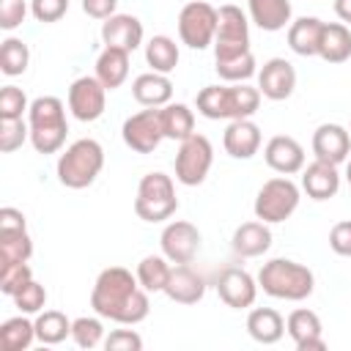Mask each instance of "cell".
I'll return each instance as SVG.
<instances>
[{"label":"cell","mask_w":351,"mask_h":351,"mask_svg":"<svg viewBox=\"0 0 351 351\" xmlns=\"http://www.w3.org/2000/svg\"><path fill=\"white\" fill-rule=\"evenodd\" d=\"M66 11H69V0H30V14L44 25L63 19Z\"/></svg>","instance_id":"cell-43"},{"label":"cell","mask_w":351,"mask_h":351,"mask_svg":"<svg viewBox=\"0 0 351 351\" xmlns=\"http://www.w3.org/2000/svg\"><path fill=\"white\" fill-rule=\"evenodd\" d=\"M261 90L247 82H230V85H206L200 88L195 107L208 121H239L252 118L261 107Z\"/></svg>","instance_id":"cell-2"},{"label":"cell","mask_w":351,"mask_h":351,"mask_svg":"<svg viewBox=\"0 0 351 351\" xmlns=\"http://www.w3.org/2000/svg\"><path fill=\"white\" fill-rule=\"evenodd\" d=\"M129 55L126 49H115V47H104L96 58V77L107 90H115L126 82L129 77Z\"/></svg>","instance_id":"cell-28"},{"label":"cell","mask_w":351,"mask_h":351,"mask_svg":"<svg viewBox=\"0 0 351 351\" xmlns=\"http://www.w3.org/2000/svg\"><path fill=\"white\" fill-rule=\"evenodd\" d=\"M335 14L343 19V25H351V0H335Z\"/></svg>","instance_id":"cell-49"},{"label":"cell","mask_w":351,"mask_h":351,"mask_svg":"<svg viewBox=\"0 0 351 351\" xmlns=\"http://www.w3.org/2000/svg\"><path fill=\"white\" fill-rule=\"evenodd\" d=\"M25 110H30V101H27L25 90L16 88V85H5L0 90V118H5V121L22 118Z\"/></svg>","instance_id":"cell-42"},{"label":"cell","mask_w":351,"mask_h":351,"mask_svg":"<svg viewBox=\"0 0 351 351\" xmlns=\"http://www.w3.org/2000/svg\"><path fill=\"white\" fill-rule=\"evenodd\" d=\"M0 230H27L25 214L14 206H3L0 208Z\"/></svg>","instance_id":"cell-48"},{"label":"cell","mask_w":351,"mask_h":351,"mask_svg":"<svg viewBox=\"0 0 351 351\" xmlns=\"http://www.w3.org/2000/svg\"><path fill=\"white\" fill-rule=\"evenodd\" d=\"M121 137H123L126 148H132L134 154H154L159 148V143L165 140L159 107H145V110L129 115L121 126Z\"/></svg>","instance_id":"cell-11"},{"label":"cell","mask_w":351,"mask_h":351,"mask_svg":"<svg viewBox=\"0 0 351 351\" xmlns=\"http://www.w3.org/2000/svg\"><path fill=\"white\" fill-rule=\"evenodd\" d=\"M217 66V74L219 80L225 82H247L258 69H255V55L252 49L250 52H241V55H233V58H222V60H214Z\"/></svg>","instance_id":"cell-37"},{"label":"cell","mask_w":351,"mask_h":351,"mask_svg":"<svg viewBox=\"0 0 351 351\" xmlns=\"http://www.w3.org/2000/svg\"><path fill=\"white\" fill-rule=\"evenodd\" d=\"M318 58L326 63H346L351 58V30L343 22H324Z\"/></svg>","instance_id":"cell-27"},{"label":"cell","mask_w":351,"mask_h":351,"mask_svg":"<svg viewBox=\"0 0 351 351\" xmlns=\"http://www.w3.org/2000/svg\"><path fill=\"white\" fill-rule=\"evenodd\" d=\"M261 143H263V134H261V126L252 118L230 121L225 134H222L225 154L233 156V159H252L261 151Z\"/></svg>","instance_id":"cell-19"},{"label":"cell","mask_w":351,"mask_h":351,"mask_svg":"<svg viewBox=\"0 0 351 351\" xmlns=\"http://www.w3.org/2000/svg\"><path fill=\"white\" fill-rule=\"evenodd\" d=\"M33 324H36V340L44 346H58L66 337H71V321L60 310H41Z\"/></svg>","instance_id":"cell-32"},{"label":"cell","mask_w":351,"mask_h":351,"mask_svg":"<svg viewBox=\"0 0 351 351\" xmlns=\"http://www.w3.org/2000/svg\"><path fill=\"white\" fill-rule=\"evenodd\" d=\"M258 90L269 101H285L296 90V69L285 58H269L258 71Z\"/></svg>","instance_id":"cell-15"},{"label":"cell","mask_w":351,"mask_h":351,"mask_svg":"<svg viewBox=\"0 0 351 351\" xmlns=\"http://www.w3.org/2000/svg\"><path fill=\"white\" fill-rule=\"evenodd\" d=\"M247 14L261 30L277 33L291 25L293 8L291 0H247Z\"/></svg>","instance_id":"cell-25"},{"label":"cell","mask_w":351,"mask_h":351,"mask_svg":"<svg viewBox=\"0 0 351 351\" xmlns=\"http://www.w3.org/2000/svg\"><path fill=\"white\" fill-rule=\"evenodd\" d=\"M176 181L184 186H200L214 165V145L206 134H189L178 143L176 154Z\"/></svg>","instance_id":"cell-8"},{"label":"cell","mask_w":351,"mask_h":351,"mask_svg":"<svg viewBox=\"0 0 351 351\" xmlns=\"http://www.w3.org/2000/svg\"><path fill=\"white\" fill-rule=\"evenodd\" d=\"M159 121H162L165 140H178L181 143L189 134H195V112L184 101H170V104L159 107Z\"/></svg>","instance_id":"cell-30"},{"label":"cell","mask_w":351,"mask_h":351,"mask_svg":"<svg viewBox=\"0 0 351 351\" xmlns=\"http://www.w3.org/2000/svg\"><path fill=\"white\" fill-rule=\"evenodd\" d=\"M33 239L27 230H0V263H27Z\"/></svg>","instance_id":"cell-35"},{"label":"cell","mask_w":351,"mask_h":351,"mask_svg":"<svg viewBox=\"0 0 351 351\" xmlns=\"http://www.w3.org/2000/svg\"><path fill=\"white\" fill-rule=\"evenodd\" d=\"M159 244H162V255L170 263H192L195 255L200 252V230L186 219H173L165 225Z\"/></svg>","instance_id":"cell-13"},{"label":"cell","mask_w":351,"mask_h":351,"mask_svg":"<svg viewBox=\"0 0 351 351\" xmlns=\"http://www.w3.org/2000/svg\"><path fill=\"white\" fill-rule=\"evenodd\" d=\"M30 123V143L38 154H58L69 134L66 107L58 96H38L30 101L27 110Z\"/></svg>","instance_id":"cell-4"},{"label":"cell","mask_w":351,"mask_h":351,"mask_svg":"<svg viewBox=\"0 0 351 351\" xmlns=\"http://www.w3.org/2000/svg\"><path fill=\"white\" fill-rule=\"evenodd\" d=\"M11 299H14V304H16L19 313H25V315H38V313L47 307V288H44L41 282H36V280H27Z\"/></svg>","instance_id":"cell-39"},{"label":"cell","mask_w":351,"mask_h":351,"mask_svg":"<svg viewBox=\"0 0 351 351\" xmlns=\"http://www.w3.org/2000/svg\"><path fill=\"white\" fill-rule=\"evenodd\" d=\"M343 176H346V181H348V186H351V156L346 159V173H343Z\"/></svg>","instance_id":"cell-50"},{"label":"cell","mask_w":351,"mask_h":351,"mask_svg":"<svg viewBox=\"0 0 351 351\" xmlns=\"http://www.w3.org/2000/svg\"><path fill=\"white\" fill-rule=\"evenodd\" d=\"M132 96L137 104L143 107H165L173 99V82L167 74L159 71H145L140 77H134L132 82Z\"/></svg>","instance_id":"cell-24"},{"label":"cell","mask_w":351,"mask_h":351,"mask_svg":"<svg viewBox=\"0 0 351 351\" xmlns=\"http://www.w3.org/2000/svg\"><path fill=\"white\" fill-rule=\"evenodd\" d=\"M302 189L313 200H329V197H335L340 192V170H337V165H329V162L315 159L307 167H302Z\"/></svg>","instance_id":"cell-22"},{"label":"cell","mask_w":351,"mask_h":351,"mask_svg":"<svg viewBox=\"0 0 351 351\" xmlns=\"http://www.w3.org/2000/svg\"><path fill=\"white\" fill-rule=\"evenodd\" d=\"M313 154L329 165H346L351 156V132L340 123H321L313 132Z\"/></svg>","instance_id":"cell-17"},{"label":"cell","mask_w":351,"mask_h":351,"mask_svg":"<svg viewBox=\"0 0 351 351\" xmlns=\"http://www.w3.org/2000/svg\"><path fill=\"white\" fill-rule=\"evenodd\" d=\"M107 107V88L99 82V77H77L69 85V110L77 121L93 123L104 115Z\"/></svg>","instance_id":"cell-12"},{"label":"cell","mask_w":351,"mask_h":351,"mask_svg":"<svg viewBox=\"0 0 351 351\" xmlns=\"http://www.w3.org/2000/svg\"><path fill=\"white\" fill-rule=\"evenodd\" d=\"M348 132H351V126H348Z\"/></svg>","instance_id":"cell-51"},{"label":"cell","mask_w":351,"mask_h":351,"mask_svg":"<svg viewBox=\"0 0 351 351\" xmlns=\"http://www.w3.org/2000/svg\"><path fill=\"white\" fill-rule=\"evenodd\" d=\"M27 280H33V269L27 263H0V291L14 296Z\"/></svg>","instance_id":"cell-41"},{"label":"cell","mask_w":351,"mask_h":351,"mask_svg":"<svg viewBox=\"0 0 351 351\" xmlns=\"http://www.w3.org/2000/svg\"><path fill=\"white\" fill-rule=\"evenodd\" d=\"M104 167V148L93 137L74 140L60 156H58V181L66 189H85L90 186Z\"/></svg>","instance_id":"cell-5"},{"label":"cell","mask_w":351,"mask_h":351,"mask_svg":"<svg viewBox=\"0 0 351 351\" xmlns=\"http://www.w3.org/2000/svg\"><path fill=\"white\" fill-rule=\"evenodd\" d=\"M27 63H30V49L22 38H14L8 36L3 44H0V71L5 77H19L27 71Z\"/></svg>","instance_id":"cell-36"},{"label":"cell","mask_w":351,"mask_h":351,"mask_svg":"<svg viewBox=\"0 0 351 351\" xmlns=\"http://www.w3.org/2000/svg\"><path fill=\"white\" fill-rule=\"evenodd\" d=\"M178 58H181L178 44L170 36H154V38H148V44H145V63L151 66V71L170 74V71H176Z\"/></svg>","instance_id":"cell-33"},{"label":"cell","mask_w":351,"mask_h":351,"mask_svg":"<svg viewBox=\"0 0 351 351\" xmlns=\"http://www.w3.org/2000/svg\"><path fill=\"white\" fill-rule=\"evenodd\" d=\"M165 296L170 302H176V304H197L206 296V280L189 263H176L170 269V277H167V285H165Z\"/></svg>","instance_id":"cell-20"},{"label":"cell","mask_w":351,"mask_h":351,"mask_svg":"<svg viewBox=\"0 0 351 351\" xmlns=\"http://www.w3.org/2000/svg\"><path fill=\"white\" fill-rule=\"evenodd\" d=\"M299 200H302V189L288 176H277V178H269L258 189L252 211L261 222L277 225V222L291 219V214L299 208Z\"/></svg>","instance_id":"cell-7"},{"label":"cell","mask_w":351,"mask_h":351,"mask_svg":"<svg viewBox=\"0 0 351 351\" xmlns=\"http://www.w3.org/2000/svg\"><path fill=\"white\" fill-rule=\"evenodd\" d=\"M36 340V324L22 313L14 318H5L0 324V348L3 351H25Z\"/></svg>","instance_id":"cell-31"},{"label":"cell","mask_w":351,"mask_h":351,"mask_svg":"<svg viewBox=\"0 0 351 351\" xmlns=\"http://www.w3.org/2000/svg\"><path fill=\"white\" fill-rule=\"evenodd\" d=\"M230 247H233V252H236L239 258H261V255L269 252V247H271L269 222H261L258 217L250 219V222H241V225L233 230Z\"/></svg>","instance_id":"cell-23"},{"label":"cell","mask_w":351,"mask_h":351,"mask_svg":"<svg viewBox=\"0 0 351 351\" xmlns=\"http://www.w3.org/2000/svg\"><path fill=\"white\" fill-rule=\"evenodd\" d=\"M329 247H332V252H337L343 258H351V219H340V222L332 225Z\"/></svg>","instance_id":"cell-46"},{"label":"cell","mask_w":351,"mask_h":351,"mask_svg":"<svg viewBox=\"0 0 351 351\" xmlns=\"http://www.w3.org/2000/svg\"><path fill=\"white\" fill-rule=\"evenodd\" d=\"M170 261L165 255H145L140 263H137V282L148 291V293H165V285H167V277H170Z\"/></svg>","instance_id":"cell-34"},{"label":"cell","mask_w":351,"mask_h":351,"mask_svg":"<svg viewBox=\"0 0 351 351\" xmlns=\"http://www.w3.org/2000/svg\"><path fill=\"white\" fill-rule=\"evenodd\" d=\"M217 14H219V22L214 36V60L250 52V16L233 3L219 5Z\"/></svg>","instance_id":"cell-10"},{"label":"cell","mask_w":351,"mask_h":351,"mask_svg":"<svg viewBox=\"0 0 351 351\" xmlns=\"http://www.w3.org/2000/svg\"><path fill=\"white\" fill-rule=\"evenodd\" d=\"M90 307L96 315L123 326H134L151 313L148 291L137 282V274L123 266H107L99 271L90 291Z\"/></svg>","instance_id":"cell-1"},{"label":"cell","mask_w":351,"mask_h":351,"mask_svg":"<svg viewBox=\"0 0 351 351\" xmlns=\"http://www.w3.org/2000/svg\"><path fill=\"white\" fill-rule=\"evenodd\" d=\"M285 332L293 340L296 351H324L326 340H324V326L315 310L299 307L285 318Z\"/></svg>","instance_id":"cell-16"},{"label":"cell","mask_w":351,"mask_h":351,"mask_svg":"<svg viewBox=\"0 0 351 351\" xmlns=\"http://www.w3.org/2000/svg\"><path fill=\"white\" fill-rule=\"evenodd\" d=\"M214 288H217L219 299H222L228 307H233V310H247V307H252V304H255V296H258V280H255L250 271L239 269V266H225V269L217 274Z\"/></svg>","instance_id":"cell-14"},{"label":"cell","mask_w":351,"mask_h":351,"mask_svg":"<svg viewBox=\"0 0 351 351\" xmlns=\"http://www.w3.org/2000/svg\"><path fill=\"white\" fill-rule=\"evenodd\" d=\"M321 30H324V22L318 16H299L288 25V47L302 58H313L318 55Z\"/></svg>","instance_id":"cell-29"},{"label":"cell","mask_w":351,"mask_h":351,"mask_svg":"<svg viewBox=\"0 0 351 351\" xmlns=\"http://www.w3.org/2000/svg\"><path fill=\"white\" fill-rule=\"evenodd\" d=\"M101 41L104 47L134 52L143 44V22L132 14H112L101 22Z\"/></svg>","instance_id":"cell-21"},{"label":"cell","mask_w":351,"mask_h":351,"mask_svg":"<svg viewBox=\"0 0 351 351\" xmlns=\"http://www.w3.org/2000/svg\"><path fill=\"white\" fill-rule=\"evenodd\" d=\"M115 8H118V0H82V11L93 19H101V22L110 19L112 14H118Z\"/></svg>","instance_id":"cell-47"},{"label":"cell","mask_w":351,"mask_h":351,"mask_svg":"<svg viewBox=\"0 0 351 351\" xmlns=\"http://www.w3.org/2000/svg\"><path fill=\"white\" fill-rule=\"evenodd\" d=\"M27 16V3L25 0H3L0 3V27L3 30H14L25 22Z\"/></svg>","instance_id":"cell-45"},{"label":"cell","mask_w":351,"mask_h":351,"mask_svg":"<svg viewBox=\"0 0 351 351\" xmlns=\"http://www.w3.org/2000/svg\"><path fill=\"white\" fill-rule=\"evenodd\" d=\"M219 14L206 0H192L178 11V38L189 49H206L214 44Z\"/></svg>","instance_id":"cell-9"},{"label":"cell","mask_w":351,"mask_h":351,"mask_svg":"<svg viewBox=\"0 0 351 351\" xmlns=\"http://www.w3.org/2000/svg\"><path fill=\"white\" fill-rule=\"evenodd\" d=\"M247 332L261 346H274L285 335V318L274 307H252L247 315Z\"/></svg>","instance_id":"cell-26"},{"label":"cell","mask_w":351,"mask_h":351,"mask_svg":"<svg viewBox=\"0 0 351 351\" xmlns=\"http://www.w3.org/2000/svg\"><path fill=\"white\" fill-rule=\"evenodd\" d=\"M71 340L80 348H96L104 343V324L101 315H80L71 321Z\"/></svg>","instance_id":"cell-38"},{"label":"cell","mask_w":351,"mask_h":351,"mask_svg":"<svg viewBox=\"0 0 351 351\" xmlns=\"http://www.w3.org/2000/svg\"><path fill=\"white\" fill-rule=\"evenodd\" d=\"M30 140V123H25L22 118H0V151L3 154H14L16 148H22V143Z\"/></svg>","instance_id":"cell-40"},{"label":"cell","mask_w":351,"mask_h":351,"mask_svg":"<svg viewBox=\"0 0 351 351\" xmlns=\"http://www.w3.org/2000/svg\"><path fill=\"white\" fill-rule=\"evenodd\" d=\"M258 288L271 299L302 302L315 291V274L291 258H271L258 271Z\"/></svg>","instance_id":"cell-3"},{"label":"cell","mask_w":351,"mask_h":351,"mask_svg":"<svg viewBox=\"0 0 351 351\" xmlns=\"http://www.w3.org/2000/svg\"><path fill=\"white\" fill-rule=\"evenodd\" d=\"M104 348L107 351H140L143 348V337L134 329H112L104 337Z\"/></svg>","instance_id":"cell-44"},{"label":"cell","mask_w":351,"mask_h":351,"mask_svg":"<svg viewBox=\"0 0 351 351\" xmlns=\"http://www.w3.org/2000/svg\"><path fill=\"white\" fill-rule=\"evenodd\" d=\"M263 159L274 173L293 176V173H302V167H304V148L291 134H274L263 145Z\"/></svg>","instance_id":"cell-18"},{"label":"cell","mask_w":351,"mask_h":351,"mask_svg":"<svg viewBox=\"0 0 351 351\" xmlns=\"http://www.w3.org/2000/svg\"><path fill=\"white\" fill-rule=\"evenodd\" d=\"M178 211V197H176V184L167 173L154 170L145 173L137 184L134 195V214L143 222H165Z\"/></svg>","instance_id":"cell-6"}]
</instances>
